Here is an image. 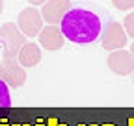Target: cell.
<instances>
[{
	"label": "cell",
	"mask_w": 134,
	"mask_h": 126,
	"mask_svg": "<svg viewBox=\"0 0 134 126\" xmlns=\"http://www.w3.org/2000/svg\"><path fill=\"white\" fill-rule=\"evenodd\" d=\"M9 126H23V124H9Z\"/></svg>",
	"instance_id": "7402d4cb"
},
{
	"label": "cell",
	"mask_w": 134,
	"mask_h": 126,
	"mask_svg": "<svg viewBox=\"0 0 134 126\" xmlns=\"http://www.w3.org/2000/svg\"><path fill=\"white\" fill-rule=\"evenodd\" d=\"M34 126H47V121H41V119H37V122L34 124Z\"/></svg>",
	"instance_id": "9a60e30c"
},
{
	"label": "cell",
	"mask_w": 134,
	"mask_h": 126,
	"mask_svg": "<svg viewBox=\"0 0 134 126\" xmlns=\"http://www.w3.org/2000/svg\"><path fill=\"white\" fill-rule=\"evenodd\" d=\"M129 126H134V117H130V119H129Z\"/></svg>",
	"instance_id": "e0dca14e"
},
{
	"label": "cell",
	"mask_w": 134,
	"mask_h": 126,
	"mask_svg": "<svg viewBox=\"0 0 134 126\" xmlns=\"http://www.w3.org/2000/svg\"><path fill=\"white\" fill-rule=\"evenodd\" d=\"M100 126H115V124H112V122H104V124H100Z\"/></svg>",
	"instance_id": "44dd1931"
},
{
	"label": "cell",
	"mask_w": 134,
	"mask_h": 126,
	"mask_svg": "<svg viewBox=\"0 0 134 126\" xmlns=\"http://www.w3.org/2000/svg\"><path fill=\"white\" fill-rule=\"evenodd\" d=\"M47 126H60V122H58V119L50 117V119H47Z\"/></svg>",
	"instance_id": "5bb4252c"
},
{
	"label": "cell",
	"mask_w": 134,
	"mask_h": 126,
	"mask_svg": "<svg viewBox=\"0 0 134 126\" xmlns=\"http://www.w3.org/2000/svg\"><path fill=\"white\" fill-rule=\"evenodd\" d=\"M23 126H32V124H23Z\"/></svg>",
	"instance_id": "cb8c5ba5"
},
{
	"label": "cell",
	"mask_w": 134,
	"mask_h": 126,
	"mask_svg": "<svg viewBox=\"0 0 134 126\" xmlns=\"http://www.w3.org/2000/svg\"><path fill=\"white\" fill-rule=\"evenodd\" d=\"M0 80L6 82L8 87H21L26 82V71L17 59H2L0 63Z\"/></svg>",
	"instance_id": "5b68a950"
},
{
	"label": "cell",
	"mask_w": 134,
	"mask_h": 126,
	"mask_svg": "<svg viewBox=\"0 0 134 126\" xmlns=\"http://www.w3.org/2000/svg\"><path fill=\"white\" fill-rule=\"evenodd\" d=\"M129 52H130V54H132V58H134V43L130 45V50H129Z\"/></svg>",
	"instance_id": "2e32d148"
},
{
	"label": "cell",
	"mask_w": 134,
	"mask_h": 126,
	"mask_svg": "<svg viewBox=\"0 0 134 126\" xmlns=\"http://www.w3.org/2000/svg\"><path fill=\"white\" fill-rule=\"evenodd\" d=\"M112 4L119 11H129V9L134 8V0H112Z\"/></svg>",
	"instance_id": "7c38bea8"
},
{
	"label": "cell",
	"mask_w": 134,
	"mask_h": 126,
	"mask_svg": "<svg viewBox=\"0 0 134 126\" xmlns=\"http://www.w3.org/2000/svg\"><path fill=\"white\" fill-rule=\"evenodd\" d=\"M2 9H4V0H0V13H2Z\"/></svg>",
	"instance_id": "ac0fdd59"
},
{
	"label": "cell",
	"mask_w": 134,
	"mask_h": 126,
	"mask_svg": "<svg viewBox=\"0 0 134 126\" xmlns=\"http://www.w3.org/2000/svg\"><path fill=\"white\" fill-rule=\"evenodd\" d=\"M106 65L112 72L119 74V76H127V74H132L134 72V58L129 50H114V52H108V58H106Z\"/></svg>",
	"instance_id": "8992f818"
},
{
	"label": "cell",
	"mask_w": 134,
	"mask_h": 126,
	"mask_svg": "<svg viewBox=\"0 0 134 126\" xmlns=\"http://www.w3.org/2000/svg\"><path fill=\"white\" fill-rule=\"evenodd\" d=\"M26 45V37L21 34L15 22H6L0 26V48L2 59H17L19 50Z\"/></svg>",
	"instance_id": "7a4b0ae2"
},
{
	"label": "cell",
	"mask_w": 134,
	"mask_h": 126,
	"mask_svg": "<svg viewBox=\"0 0 134 126\" xmlns=\"http://www.w3.org/2000/svg\"><path fill=\"white\" fill-rule=\"evenodd\" d=\"M123 28H125V32H127V35H129L130 39H134V11L129 13L127 17H125V21H123Z\"/></svg>",
	"instance_id": "8fae6325"
},
{
	"label": "cell",
	"mask_w": 134,
	"mask_h": 126,
	"mask_svg": "<svg viewBox=\"0 0 134 126\" xmlns=\"http://www.w3.org/2000/svg\"><path fill=\"white\" fill-rule=\"evenodd\" d=\"M78 126H97V124H95V122H93V124H84V122H80Z\"/></svg>",
	"instance_id": "d6986e66"
},
{
	"label": "cell",
	"mask_w": 134,
	"mask_h": 126,
	"mask_svg": "<svg viewBox=\"0 0 134 126\" xmlns=\"http://www.w3.org/2000/svg\"><path fill=\"white\" fill-rule=\"evenodd\" d=\"M63 34H62V28L60 26H54V24H47L43 26V30L39 32L37 35V41H39V46L45 50H60L63 46Z\"/></svg>",
	"instance_id": "ba28073f"
},
{
	"label": "cell",
	"mask_w": 134,
	"mask_h": 126,
	"mask_svg": "<svg viewBox=\"0 0 134 126\" xmlns=\"http://www.w3.org/2000/svg\"><path fill=\"white\" fill-rule=\"evenodd\" d=\"M69 9H71V0H47L41 6V15L47 24L58 26Z\"/></svg>",
	"instance_id": "52a82bcc"
},
{
	"label": "cell",
	"mask_w": 134,
	"mask_h": 126,
	"mask_svg": "<svg viewBox=\"0 0 134 126\" xmlns=\"http://www.w3.org/2000/svg\"><path fill=\"white\" fill-rule=\"evenodd\" d=\"M60 126H67V124H60Z\"/></svg>",
	"instance_id": "d4e9b609"
},
{
	"label": "cell",
	"mask_w": 134,
	"mask_h": 126,
	"mask_svg": "<svg viewBox=\"0 0 134 126\" xmlns=\"http://www.w3.org/2000/svg\"><path fill=\"white\" fill-rule=\"evenodd\" d=\"M17 61L21 63L24 69L36 67L41 61V46H37L36 43H26L23 48L19 50V56H17Z\"/></svg>",
	"instance_id": "9c48e42d"
},
{
	"label": "cell",
	"mask_w": 134,
	"mask_h": 126,
	"mask_svg": "<svg viewBox=\"0 0 134 126\" xmlns=\"http://www.w3.org/2000/svg\"><path fill=\"white\" fill-rule=\"evenodd\" d=\"M9 106H11V97H9L8 84L0 80V108H9Z\"/></svg>",
	"instance_id": "30bf717a"
},
{
	"label": "cell",
	"mask_w": 134,
	"mask_h": 126,
	"mask_svg": "<svg viewBox=\"0 0 134 126\" xmlns=\"http://www.w3.org/2000/svg\"><path fill=\"white\" fill-rule=\"evenodd\" d=\"M47 2V0H28V4L32 6V8H37V6H43Z\"/></svg>",
	"instance_id": "4fadbf2b"
},
{
	"label": "cell",
	"mask_w": 134,
	"mask_h": 126,
	"mask_svg": "<svg viewBox=\"0 0 134 126\" xmlns=\"http://www.w3.org/2000/svg\"><path fill=\"white\" fill-rule=\"evenodd\" d=\"M60 28L63 37L78 45H88L97 41V37L100 35V30H103L100 19L93 11L80 9V8L67 11L60 22Z\"/></svg>",
	"instance_id": "6da1fadb"
},
{
	"label": "cell",
	"mask_w": 134,
	"mask_h": 126,
	"mask_svg": "<svg viewBox=\"0 0 134 126\" xmlns=\"http://www.w3.org/2000/svg\"><path fill=\"white\" fill-rule=\"evenodd\" d=\"M132 82H134V72H132Z\"/></svg>",
	"instance_id": "603a6c76"
},
{
	"label": "cell",
	"mask_w": 134,
	"mask_h": 126,
	"mask_svg": "<svg viewBox=\"0 0 134 126\" xmlns=\"http://www.w3.org/2000/svg\"><path fill=\"white\" fill-rule=\"evenodd\" d=\"M127 32L123 28L121 22H108L103 30H100V45L106 52H114V50H119L127 45Z\"/></svg>",
	"instance_id": "277c9868"
},
{
	"label": "cell",
	"mask_w": 134,
	"mask_h": 126,
	"mask_svg": "<svg viewBox=\"0 0 134 126\" xmlns=\"http://www.w3.org/2000/svg\"><path fill=\"white\" fill-rule=\"evenodd\" d=\"M0 126H9V124H8V121H2V122H0Z\"/></svg>",
	"instance_id": "ffe728a7"
},
{
	"label": "cell",
	"mask_w": 134,
	"mask_h": 126,
	"mask_svg": "<svg viewBox=\"0 0 134 126\" xmlns=\"http://www.w3.org/2000/svg\"><path fill=\"white\" fill-rule=\"evenodd\" d=\"M43 15L37 8H24L19 15H17V26H19L21 30V34L24 37H37L39 35V32L43 30Z\"/></svg>",
	"instance_id": "3957f363"
}]
</instances>
